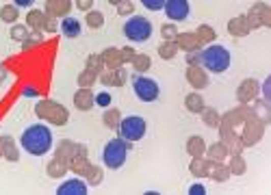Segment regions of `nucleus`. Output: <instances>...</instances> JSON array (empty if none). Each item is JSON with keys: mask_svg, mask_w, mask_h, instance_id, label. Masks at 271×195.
Returning <instances> with one entry per match:
<instances>
[{"mask_svg": "<svg viewBox=\"0 0 271 195\" xmlns=\"http://www.w3.org/2000/svg\"><path fill=\"white\" fill-rule=\"evenodd\" d=\"M22 148L33 156H44L52 146V132L44 124H33L22 132Z\"/></svg>", "mask_w": 271, "mask_h": 195, "instance_id": "f257e3e1", "label": "nucleus"}, {"mask_svg": "<svg viewBox=\"0 0 271 195\" xmlns=\"http://www.w3.org/2000/svg\"><path fill=\"white\" fill-rule=\"evenodd\" d=\"M200 65L213 74H222L230 67V52L224 46H208L200 50Z\"/></svg>", "mask_w": 271, "mask_h": 195, "instance_id": "f03ea898", "label": "nucleus"}, {"mask_svg": "<svg viewBox=\"0 0 271 195\" xmlns=\"http://www.w3.org/2000/svg\"><path fill=\"white\" fill-rule=\"evenodd\" d=\"M35 113L41 117V120L50 122L52 126H63V124H67V120H70V111H67L63 104L55 102V100H39L35 104Z\"/></svg>", "mask_w": 271, "mask_h": 195, "instance_id": "7ed1b4c3", "label": "nucleus"}, {"mask_svg": "<svg viewBox=\"0 0 271 195\" xmlns=\"http://www.w3.org/2000/svg\"><path fill=\"white\" fill-rule=\"evenodd\" d=\"M128 141L117 137V139H111L104 146V152H102V158H104V165L111 167V169H120L124 163H126V156H128Z\"/></svg>", "mask_w": 271, "mask_h": 195, "instance_id": "20e7f679", "label": "nucleus"}, {"mask_svg": "<svg viewBox=\"0 0 271 195\" xmlns=\"http://www.w3.org/2000/svg\"><path fill=\"white\" fill-rule=\"evenodd\" d=\"M124 35L130 41L141 44V41L150 39V35H152V22L148 18H143V15H134V18H130L124 24Z\"/></svg>", "mask_w": 271, "mask_h": 195, "instance_id": "39448f33", "label": "nucleus"}, {"mask_svg": "<svg viewBox=\"0 0 271 195\" xmlns=\"http://www.w3.org/2000/svg\"><path fill=\"white\" fill-rule=\"evenodd\" d=\"M132 91L141 102H154L160 93L158 82L154 78H148V76H141V74L132 76Z\"/></svg>", "mask_w": 271, "mask_h": 195, "instance_id": "423d86ee", "label": "nucleus"}, {"mask_svg": "<svg viewBox=\"0 0 271 195\" xmlns=\"http://www.w3.org/2000/svg\"><path fill=\"white\" fill-rule=\"evenodd\" d=\"M146 120H141V117H126L120 124V137L126 139V141H141L146 137Z\"/></svg>", "mask_w": 271, "mask_h": 195, "instance_id": "0eeeda50", "label": "nucleus"}, {"mask_svg": "<svg viewBox=\"0 0 271 195\" xmlns=\"http://www.w3.org/2000/svg\"><path fill=\"white\" fill-rule=\"evenodd\" d=\"M80 152H87V148L83 146V143H74V141H70V139H63V141H59V146H57V158L59 160H63L65 165H70L72 160H74V156L76 154H80Z\"/></svg>", "mask_w": 271, "mask_h": 195, "instance_id": "6e6552de", "label": "nucleus"}, {"mask_svg": "<svg viewBox=\"0 0 271 195\" xmlns=\"http://www.w3.org/2000/svg\"><path fill=\"white\" fill-rule=\"evenodd\" d=\"M189 11H191V7L187 0H169V3H165V13L172 22L184 20L189 15Z\"/></svg>", "mask_w": 271, "mask_h": 195, "instance_id": "1a4fd4ad", "label": "nucleus"}, {"mask_svg": "<svg viewBox=\"0 0 271 195\" xmlns=\"http://www.w3.org/2000/svg\"><path fill=\"white\" fill-rule=\"evenodd\" d=\"M206 176L213 178L217 182H224L232 176V172H230V165H224V160H210L208 158L206 160Z\"/></svg>", "mask_w": 271, "mask_h": 195, "instance_id": "9d476101", "label": "nucleus"}, {"mask_svg": "<svg viewBox=\"0 0 271 195\" xmlns=\"http://www.w3.org/2000/svg\"><path fill=\"white\" fill-rule=\"evenodd\" d=\"M72 9V3L70 0H48L46 7H44V13L48 18H67V11Z\"/></svg>", "mask_w": 271, "mask_h": 195, "instance_id": "9b49d317", "label": "nucleus"}, {"mask_svg": "<svg viewBox=\"0 0 271 195\" xmlns=\"http://www.w3.org/2000/svg\"><path fill=\"white\" fill-rule=\"evenodd\" d=\"M262 139V124L250 120L248 126H245V132H241V143L245 146H254L256 141Z\"/></svg>", "mask_w": 271, "mask_h": 195, "instance_id": "f8f14e48", "label": "nucleus"}, {"mask_svg": "<svg viewBox=\"0 0 271 195\" xmlns=\"http://www.w3.org/2000/svg\"><path fill=\"white\" fill-rule=\"evenodd\" d=\"M258 96V82L254 78H248L239 85V89H236V98H239V102H250Z\"/></svg>", "mask_w": 271, "mask_h": 195, "instance_id": "ddd939ff", "label": "nucleus"}, {"mask_svg": "<svg viewBox=\"0 0 271 195\" xmlns=\"http://www.w3.org/2000/svg\"><path fill=\"white\" fill-rule=\"evenodd\" d=\"M176 44H178V48H182L187 54L189 52H200V46H202L196 33H180L178 39H176Z\"/></svg>", "mask_w": 271, "mask_h": 195, "instance_id": "4468645a", "label": "nucleus"}, {"mask_svg": "<svg viewBox=\"0 0 271 195\" xmlns=\"http://www.w3.org/2000/svg\"><path fill=\"white\" fill-rule=\"evenodd\" d=\"M96 104V96L91 93V89H78L74 93V106L78 111H89Z\"/></svg>", "mask_w": 271, "mask_h": 195, "instance_id": "2eb2a0df", "label": "nucleus"}, {"mask_svg": "<svg viewBox=\"0 0 271 195\" xmlns=\"http://www.w3.org/2000/svg\"><path fill=\"white\" fill-rule=\"evenodd\" d=\"M59 195H87V184L78 178H74V180H67L63 182L61 186L57 189Z\"/></svg>", "mask_w": 271, "mask_h": 195, "instance_id": "dca6fc26", "label": "nucleus"}, {"mask_svg": "<svg viewBox=\"0 0 271 195\" xmlns=\"http://www.w3.org/2000/svg\"><path fill=\"white\" fill-rule=\"evenodd\" d=\"M187 80H189V85H193L196 89L208 87V76H206V72L202 70L200 65H198V67H187Z\"/></svg>", "mask_w": 271, "mask_h": 195, "instance_id": "f3484780", "label": "nucleus"}, {"mask_svg": "<svg viewBox=\"0 0 271 195\" xmlns=\"http://www.w3.org/2000/svg\"><path fill=\"white\" fill-rule=\"evenodd\" d=\"M228 31H230L232 37H248L250 35V26H248V20L243 18V15H239V18H232L230 22H228Z\"/></svg>", "mask_w": 271, "mask_h": 195, "instance_id": "a211bd4d", "label": "nucleus"}, {"mask_svg": "<svg viewBox=\"0 0 271 195\" xmlns=\"http://www.w3.org/2000/svg\"><path fill=\"white\" fill-rule=\"evenodd\" d=\"M102 63L109 67V70H117V67H122L124 65V61H122V52L117 48H106L102 54Z\"/></svg>", "mask_w": 271, "mask_h": 195, "instance_id": "6ab92c4d", "label": "nucleus"}, {"mask_svg": "<svg viewBox=\"0 0 271 195\" xmlns=\"http://www.w3.org/2000/svg\"><path fill=\"white\" fill-rule=\"evenodd\" d=\"M206 156L210 160H226L228 156H230V148H228L224 141H217L206 150Z\"/></svg>", "mask_w": 271, "mask_h": 195, "instance_id": "aec40b11", "label": "nucleus"}, {"mask_svg": "<svg viewBox=\"0 0 271 195\" xmlns=\"http://www.w3.org/2000/svg\"><path fill=\"white\" fill-rule=\"evenodd\" d=\"M61 33L67 37V39H74V37H78L80 35V22L76 20V18H63L61 22Z\"/></svg>", "mask_w": 271, "mask_h": 195, "instance_id": "412c9836", "label": "nucleus"}, {"mask_svg": "<svg viewBox=\"0 0 271 195\" xmlns=\"http://www.w3.org/2000/svg\"><path fill=\"white\" fill-rule=\"evenodd\" d=\"M89 167H91V163L87 160V152H80V154H76L74 160L70 163V169H72V172H74L76 176H85Z\"/></svg>", "mask_w": 271, "mask_h": 195, "instance_id": "4be33fe9", "label": "nucleus"}, {"mask_svg": "<svg viewBox=\"0 0 271 195\" xmlns=\"http://www.w3.org/2000/svg\"><path fill=\"white\" fill-rule=\"evenodd\" d=\"M67 169H70V165H65L63 160H59L57 156L46 165V172H48L50 178H63L67 174Z\"/></svg>", "mask_w": 271, "mask_h": 195, "instance_id": "5701e85b", "label": "nucleus"}, {"mask_svg": "<svg viewBox=\"0 0 271 195\" xmlns=\"http://www.w3.org/2000/svg\"><path fill=\"white\" fill-rule=\"evenodd\" d=\"M184 106H187V111H191V113H202L204 111V98L200 96V93L196 91V93H189L187 98H184Z\"/></svg>", "mask_w": 271, "mask_h": 195, "instance_id": "b1692460", "label": "nucleus"}, {"mask_svg": "<svg viewBox=\"0 0 271 195\" xmlns=\"http://www.w3.org/2000/svg\"><path fill=\"white\" fill-rule=\"evenodd\" d=\"M187 152L196 158V156H204L206 154V143L202 137H189L187 141Z\"/></svg>", "mask_w": 271, "mask_h": 195, "instance_id": "393cba45", "label": "nucleus"}, {"mask_svg": "<svg viewBox=\"0 0 271 195\" xmlns=\"http://www.w3.org/2000/svg\"><path fill=\"white\" fill-rule=\"evenodd\" d=\"M46 18L48 15L44 13V11H29V15H26V26L29 29H33V31H41L44 29V22H46Z\"/></svg>", "mask_w": 271, "mask_h": 195, "instance_id": "a878e982", "label": "nucleus"}, {"mask_svg": "<svg viewBox=\"0 0 271 195\" xmlns=\"http://www.w3.org/2000/svg\"><path fill=\"white\" fill-rule=\"evenodd\" d=\"M178 44L176 41H163V44L158 46V57L160 59H165V61H172V59L178 54Z\"/></svg>", "mask_w": 271, "mask_h": 195, "instance_id": "bb28decb", "label": "nucleus"}, {"mask_svg": "<svg viewBox=\"0 0 271 195\" xmlns=\"http://www.w3.org/2000/svg\"><path fill=\"white\" fill-rule=\"evenodd\" d=\"M3 158H7L9 163H18L20 160V150L11 137H5V156Z\"/></svg>", "mask_w": 271, "mask_h": 195, "instance_id": "cd10ccee", "label": "nucleus"}, {"mask_svg": "<svg viewBox=\"0 0 271 195\" xmlns=\"http://www.w3.org/2000/svg\"><path fill=\"white\" fill-rule=\"evenodd\" d=\"M18 15H20V11L15 5H5L3 9H0V20L7 24H18Z\"/></svg>", "mask_w": 271, "mask_h": 195, "instance_id": "c85d7f7f", "label": "nucleus"}, {"mask_svg": "<svg viewBox=\"0 0 271 195\" xmlns=\"http://www.w3.org/2000/svg\"><path fill=\"white\" fill-rule=\"evenodd\" d=\"M200 115H202V122H204L208 128H217V126L222 124V117H219V113L215 111V108H210V106L204 108V111H202Z\"/></svg>", "mask_w": 271, "mask_h": 195, "instance_id": "c756f323", "label": "nucleus"}, {"mask_svg": "<svg viewBox=\"0 0 271 195\" xmlns=\"http://www.w3.org/2000/svg\"><path fill=\"white\" fill-rule=\"evenodd\" d=\"M120 124H122L120 108H109V111L104 113V126L106 128H120Z\"/></svg>", "mask_w": 271, "mask_h": 195, "instance_id": "7c9ffc66", "label": "nucleus"}, {"mask_svg": "<svg viewBox=\"0 0 271 195\" xmlns=\"http://www.w3.org/2000/svg\"><path fill=\"white\" fill-rule=\"evenodd\" d=\"M150 65H152V59L148 54H137L132 59V67H134V74H143V72H148L150 70Z\"/></svg>", "mask_w": 271, "mask_h": 195, "instance_id": "2f4dec72", "label": "nucleus"}, {"mask_svg": "<svg viewBox=\"0 0 271 195\" xmlns=\"http://www.w3.org/2000/svg\"><path fill=\"white\" fill-rule=\"evenodd\" d=\"M196 35H198V39H200V44H210V41H215L217 33L213 31V26H208V24H202Z\"/></svg>", "mask_w": 271, "mask_h": 195, "instance_id": "473e14b6", "label": "nucleus"}, {"mask_svg": "<svg viewBox=\"0 0 271 195\" xmlns=\"http://www.w3.org/2000/svg\"><path fill=\"white\" fill-rule=\"evenodd\" d=\"M189 169H191V174L196 176V178H204L206 176V160H204V156H196V158H193Z\"/></svg>", "mask_w": 271, "mask_h": 195, "instance_id": "72a5a7b5", "label": "nucleus"}, {"mask_svg": "<svg viewBox=\"0 0 271 195\" xmlns=\"http://www.w3.org/2000/svg\"><path fill=\"white\" fill-rule=\"evenodd\" d=\"M85 22H87L89 29H102L104 15H102V11H89L87 15H85Z\"/></svg>", "mask_w": 271, "mask_h": 195, "instance_id": "f704fd0d", "label": "nucleus"}, {"mask_svg": "<svg viewBox=\"0 0 271 195\" xmlns=\"http://www.w3.org/2000/svg\"><path fill=\"white\" fill-rule=\"evenodd\" d=\"M98 80V74L94 72H89V70H85L78 74V78H76V82L80 85V89H91V85H94Z\"/></svg>", "mask_w": 271, "mask_h": 195, "instance_id": "c9c22d12", "label": "nucleus"}, {"mask_svg": "<svg viewBox=\"0 0 271 195\" xmlns=\"http://www.w3.org/2000/svg\"><path fill=\"white\" fill-rule=\"evenodd\" d=\"M160 35H163V41H176L180 33H178V26L174 22H167L160 26Z\"/></svg>", "mask_w": 271, "mask_h": 195, "instance_id": "e433bc0d", "label": "nucleus"}, {"mask_svg": "<svg viewBox=\"0 0 271 195\" xmlns=\"http://www.w3.org/2000/svg\"><path fill=\"white\" fill-rule=\"evenodd\" d=\"M29 33H31V29L26 26V24H13V29L9 31V35H11V39L26 41L29 39Z\"/></svg>", "mask_w": 271, "mask_h": 195, "instance_id": "4c0bfd02", "label": "nucleus"}, {"mask_svg": "<svg viewBox=\"0 0 271 195\" xmlns=\"http://www.w3.org/2000/svg\"><path fill=\"white\" fill-rule=\"evenodd\" d=\"M252 11H256L260 15V22L265 24V26H271V9L265 5V3H258V5H254L252 7Z\"/></svg>", "mask_w": 271, "mask_h": 195, "instance_id": "58836bf2", "label": "nucleus"}, {"mask_svg": "<svg viewBox=\"0 0 271 195\" xmlns=\"http://www.w3.org/2000/svg\"><path fill=\"white\" fill-rule=\"evenodd\" d=\"M102 57L100 54H89L87 57V67H85V70H89V72H94V74H102Z\"/></svg>", "mask_w": 271, "mask_h": 195, "instance_id": "ea45409f", "label": "nucleus"}, {"mask_svg": "<svg viewBox=\"0 0 271 195\" xmlns=\"http://www.w3.org/2000/svg\"><path fill=\"white\" fill-rule=\"evenodd\" d=\"M102 167H96V165H91L87 169V174H85V180H87L89 184H100L102 182Z\"/></svg>", "mask_w": 271, "mask_h": 195, "instance_id": "a19ab883", "label": "nucleus"}, {"mask_svg": "<svg viewBox=\"0 0 271 195\" xmlns=\"http://www.w3.org/2000/svg\"><path fill=\"white\" fill-rule=\"evenodd\" d=\"M113 72V87H124L126 80H128V70L122 65L117 67V70H111Z\"/></svg>", "mask_w": 271, "mask_h": 195, "instance_id": "79ce46f5", "label": "nucleus"}, {"mask_svg": "<svg viewBox=\"0 0 271 195\" xmlns=\"http://www.w3.org/2000/svg\"><path fill=\"white\" fill-rule=\"evenodd\" d=\"M245 169H248V167H245V160H243L239 154H234L232 160H230V172H232L234 176H243Z\"/></svg>", "mask_w": 271, "mask_h": 195, "instance_id": "37998d69", "label": "nucleus"}, {"mask_svg": "<svg viewBox=\"0 0 271 195\" xmlns=\"http://www.w3.org/2000/svg\"><path fill=\"white\" fill-rule=\"evenodd\" d=\"M245 20H248V26H250V31H254V29L262 26V22H260V15H258L256 11H250V15H245Z\"/></svg>", "mask_w": 271, "mask_h": 195, "instance_id": "c03bdc74", "label": "nucleus"}, {"mask_svg": "<svg viewBox=\"0 0 271 195\" xmlns=\"http://www.w3.org/2000/svg\"><path fill=\"white\" fill-rule=\"evenodd\" d=\"M115 7H117V13H120V15H128V13H132V11H134V5H132V3H126V0H122V3H117Z\"/></svg>", "mask_w": 271, "mask_h": 195, "instance_id": "a18cd8bd", "label": "nucleus"}, {"mask_svg": "<svg viewBox=\"0 0 271 195\" xmlns=\"http://www.w3.org/2000/svg\"><path fill=\"white\" fill-rule=\"evenodd\" d=\"M111 93H106V91H102V93H98V96H96V104L98 106H109V104H111Z\"/></svg>", "mask_w": 271, "mask_h": 195, "instance_id": "49530a36", "label": "nucleus"}, {"mask_svg": "<svg viewBox=\"0 0 271 195\" xmlns=\"http://www.w3.org/2000/svg\"><path fill=\"white\" fill-rule=\"evenodd\" d=\"M256 111H260L262 122H265V124H269V122H271V108H267L262 102H258V104H256Z\"/></svg>", "mask_w": 271, "mask_h": 195, "instance_id": "de8ad7c7", "label": "nucleus"}, {"mask_svg": "<svg viewBox=\"0 0 271 195\" xmlns=\"http://www.w3.org/2000/svg\"><path fill=\"white\" fill-rule=\"evenodd\" d=\"M120 52H122V61H124V63H132V59L137 57V52H134L132 48H122Z\"/></svg>", "mask_w": 271, "mask_h": 195, "instance_id": "09e8293b", "label": "nucleus"}, {"mask_svg": "<svg viewBox=\"0 0 271 195\" xmlns=\"http://www.w3.org/2000/svg\"><path fill=\"white\" fill-rule=\"evenodd\" d=\"M262 96H265L267 104H271V74H269V78L262 82Z\"/></svg>", "mask_w": 271, "mask_h": 195, "instance_id": "8fccbe9b", "label": "nucleus"}, {"mask_svg": "<svg viewBox=\"0 0 271 195\" xmlns=\"http://www.w3.org/2000/svg\"><path fill=\"white\" fill-rule=\"evenodd\" d=\"M57 20L55 18H46V22H44V29L41 31H46V33H50V35H52V33H57Z\"/></svg>", "mask_w": 271, "mask_h": 195, "instance_id": "3c124183", "label": "nucleus"}, {"mask_svg": "<svg viewBox=\"0 0 271 195\" xmlns=\"http://www.w3.org/2000/svg\"><path fill=\"white\" fill-rule=\"evenodd\" d=\"M143 7L146 9H165V3H160V0H143Z\"/></svg>", "mask_w": 271, "mask_h": 195, "instance_id": "603ef678", "label": "nucleus"}, {"mask_svg": "<svg viewBox=\"0 0 271 195\" xmlns=\"http://www.w3.org/2000/svg\"><path fill=\"white\" fill-rule=\"evenodd\" d=\"M187 65L189 67H198L200 65V52H189L187 54Z\"/></svg>", "mask_w": 271, "mask_h": 195, "instance_id": "864d4df0", "label": "nucleus"}, {"mask_svg": "<svg viewBox=\"0 0 271 195\" xmlns=\"http://www.w3.org/2000/svg\"><path fill=\"white\" fill-rule=\"evenodd\" d=\"M76 7H78L80 11H91V9H94V3H91V0H78Z\"/></svg>", "mask_w": 271, "mask_h": 195, "instance_id": "5fc2aeb1", "label": "nucleus"}, {"mask_svg": "<svg viewBox=\"0 0 271 195\" xmlns=\"http://www.w3.org/2000/svg\"><path fill=\"white\" fill-rule=\"evenodd\" d=\"M22 44H24V46H22V50H31V48H35V46H37V44H39V41H37V39H35V37H33V39H31V37H29V39H26V41H22Z\"/></svg>", "mask_w": 271, "mask_h": 195, "instance_id": "6e6d98bb", "label": "nucleus"}, {"mask_svg": "<svg viewBox=\"0 0 271 195\" xmlns=\"http://www.w3.org/2000/svg\"><path fill=\"white\" fill-rule=\"evenodd\" d=\"M0 156H5V137H0Z\"/></svg>", "mask_w": 271, "mask_h": 195, "instance_id": "4d7b16f0", "label": "nucleus"}, {"mask_svg": "<svg viewBox=\"0 0 271 195\" xmlns=\"http://www.w3.org/2000/svg\"><path fill=\"white\" fill-rule=\"evenodd\" d=\"M33 3H29V0H20V3H15V7H31Z\"/></svg>", "mask_w": 271, "mask_h": 195, "instance_id": "13d9d810", "label": "nucleus"}, {"mask_svg": "<svg viewBox=\"0 0 271 195\" xmlns=\"http://www.w3.org/2000/svg\"><path fill=\"white\" fill-rule=\"evenodd\" d=\"M189 193H204V189H202V186L198 184V186H193V189H191Z\"/></svg>", "mask_w": 271, "mask_h": 195, "instance_id": "bf43d9fd", "label": "nucleus"}, {"mask_svg": "<svg viewBox=\"0 0 271 195\" xmlns=\"http://www.w3.org/2000/svg\"><path fill=\"white\" fill-rule=\"evenodd\" d=\"M24 93H26V96H35L37 91H35V89H31V87H26V89H24Z\"/></svg>", "mask_w": 271, "mask_h": 195, "instance_id": "052dcab7", "label": "nucleus"}, {"mask_svg": "<svg viewBox=\"0 0 271 195\" xmlns=\"http://www.w3.org/2000/svg\"><path fill=\"white\" fill-rule=\"evenodd\" d=\"M5 76H7V70H5V67H0V78H5Z\"/></svg>", "mask_w": 271, "mask_h": 195, "instance_id": "680f3d73", "label": "nucleus"}]
</instances>
